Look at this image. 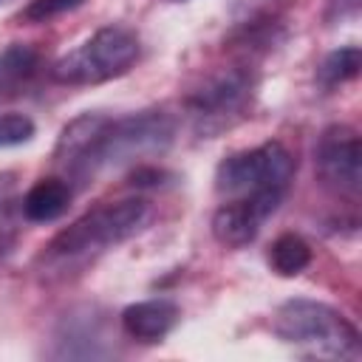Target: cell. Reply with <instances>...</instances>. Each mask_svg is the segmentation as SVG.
I'll use <instances>...</instances> for the list:
<instances>
[{"instance_id": "1", "label": "cell", "mask_w": 362, "mask_h": 362, "mask_svg": "<svg viewBox=\"0 0 362 362\" xmlns=\"http://www.w3.org/2000/svg\"><path fill=\"white\" fill-rule=\"evenodd\" d=\"M175 122L161 110L130 113L122 119L82 113L68 122L57 141V164L71 178H90L105 167L164 150L173 141Z\"/></svg>"}, {"instance_id": "2", "label": "cell", "mask_w": 362, "mask_h": 362, "mask_svg": "<svg viewBox=\"0 0 362 362\" xmlns=\"http://www.w3.org/2000/svg\"><path fill=\"white\" fill-rule=\"evenodd\" d=\"M150 221V204L141 198H124L116 204H102L82 218H76L68 229H62L48 246V260H85L105 249H113L133 238Z\"/></svg>"}, {"instance_id": "3", "label": "cell", "mask_w": 362, "mask_h": 362, "mask_svg": "<svg viewBox=\"0 0 362 362\" xmlns=\"http://www.w3.org/2000/svg\"><path fill=\"white\" fill-rule=\"evenodd\" d=\"M274 334L314 356L359 359L362 342L351 320L317 300H288L274 314Z\"/></svg>"}, {"instance_id": "4", "label": "cell", "mask_w": 362, "mask_h": 362, "mask_svg": "<svg viewBox=\"0 0 362 362\" xmlns=\"http://www.w3.org/2000/svg\"><path fill=\"white\" fill-rule=\"evenodd\" d=\"M139 59V37L124 25H105L82 45L51 65V79L59 85H99L130 71Z\"/></svg>"}, {"instance_id": "5", "label": "cell", "mask_w": 362, "mask_h": 362, "mask_svg": "<svg viewBox=\"0 0 362 362\" xmlns=\"http://www.w3.org/2000/svg\"><path fill=\"white\" fill-rule=\"evenodd\" d=\"M294 175V158L280 141H266L252 150L226 156L215 170V189L226 198L280 192L286 195Z\"/></svg>"}, {"instance_id": "6", "label": "cell", "mask_w": 362, "mask_h": 362, "mask_svg": "<svg viewBox=\"0 0 362 362\" xmlns=\"http://www.w3.org/2000/svg\"><path fill=\"white\" fill-rule=\"evenodd\" d=\"M252 99V76L243 68H223L204 79L189 96L187 107L201 133H215L238 119Z\"/></svg>"}, {"instance_id": "7", "label": "cell", "mask_w": 362, "mask_h": 362, "mask_svg": "<svg viewBox=\"0 0 362 362\" xmlns=\"http://www.w3.org/2000/svg\"><path fill=\"white\" fill-rule=\"evenodd\" d=\"M314 164L320 181L348 198L359 195L362 187V147L359 136L348 124H331L322 130L317 150H314Z\"/></svg>"}, {"instance_id": "8", "label": "cell", "mask_w": 362, "mask_h": 362, "mask_svg": "<svg viewBox=\"0 0 362 362\" xmlns=\"http://www.w3.org/2000/svg\"><path fill=\"white\" fill-rule=\"evenodd\" d=\"M283 195L280 192H260V195H243L232 198L212 215V235L221 246L240 249L257 238L263 223L277 212Z\"/></svg>"}, {"instance_id": "9", "label": "cell", "mask_w": 362, "mask_h": 362, "mask_svg": "<svg viewBox=\"0 0 362 362\" xmlns=\"http://www.w3.org/2000/svg\"><path fill=\"white\" fill-rule=\"evenodd\" d=\"M178 322V305L173 300H141L122 311V328L127 337L141 342H158L164 339L173 325Z\"/></svg>"}, {"instance_id": "10", "label": "cell", "mask_w": 362, "mask_h": 362, "mask_svg": "<svg viewBox=\"0 0 362 362\" xmlns=\"http://www.w3.org/2000/svg\"><path fill=\"white\" fill-rule=\"evenodd\" d=\"M71 195H74V189L65 178H40L23 198V215L34 223L57 221L59 215H65Z\"/></svg>"}, {"instance_id": "11", "label": "cell", "mask_w": 362, "mask_h": 362, "mask_svg": "<svg viewBox=\"0 0 362 362\" xmlns=\"http://www.w3.org/2000/svg\"><path fill=\"white\" fill-rule=\"evenodd\" d=\"M40 68V54L31 45L14 42L0 51V96H11L23 90Z\"/></svg>"}, {"instance_id": "12", "label": "cell", "mask_w": 362, "mask_h": 362, "mask_svg": "<svg viewBox=\"0 0 362 362\" xmlns=\"http://www.w3.org/2000/svg\"><path fill=\"white\" fill-rule=\"evenodd\" d=\"M308 263H311V246L300 235L286 232L269 246V266L280 277H297L300 272L308 269Z\"/></svg>"}, {"instance_id": "13", "label": "cell", "mask_w": 362, "mask_h": 362, "mask_svg": "<svg viewBox=\"0 0 362 362\" xmlns=\"http://www.w3.org/2000/svg\"><path fill=\"white\" fill-rule=\"evenodd\" d=\"M359 62H362V54L356 45H348V48H339L334 54L325 57V62L320 65V82L325 88H334V85H342L348 79H354L359 74Z\"/></svg>"}, {"instance_id": "14", "label": "cell", "mask_w": 362, "mask_h": 362, "mask_svg": "<svg viewBox=\"0 0 362 362\" xmlns=\"http://www.w3.org/2000/svg\"><path fill=\"white\" fill-rule=\"evenodd\" d=\"M85 0H28V6L20 11L23 23H48L65 11L79 8Z\"/></svg>"}, {"instance_id": "15", "label": "cell", "mask_w": 362, "mask_h": 362, "mask_svg": "<svg viewBox=\"0 0 362 362\" xmlns=\"http://www.w3.org/2000/svg\"><path fill=\"white\" fill-rule=\"evenodd\" d=\"M34 136V122L23 113H0V147H17Z\"/></svg>"}, {"instance_id": "16", "label": "cell", "mask_w": 362, "mask_h": 362, "mask_svg": "<svg viewBox=\"0 0 362 362\" xmlns=\"http://www.w3.org/2000/svg\"><path fill=\"white\" fill-rule=\"evenodd\" d=\"M359 11V0H331V14L328 20H345Z\"/></svg>"}]
</instances>
